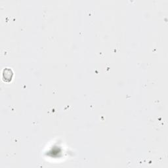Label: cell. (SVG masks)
Segmentation results:
<instances>
[{"mask_svg": "<svg viewBox=\"0 0 168 168\" xmlns=\"http://www.w3.org/2000/svg\"><path fill=\"white\" fill-rule=\"evenodd\" d=\"M13 71L11 69H5L3 70V79L4 80H5L6 82H9L11 81L12 79V77H13Z\"/></svg>", "mask_w": 168, "mask_h": 168, "instance_id": "obj_1", "label": "cell"}]
</instances>
